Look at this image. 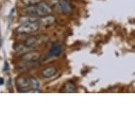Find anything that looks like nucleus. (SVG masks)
<instances>
[{"instance_id": "0eeeda50", "label": "nucleus", "mask_w": 135, "mask_h": 135, "mask_svg": "<svg viewBox=\"0 0 135 135\" xmlns=\"http://www.w3.org/2000/svg\"><path fill=\"white\" fill-rule=\"evenodd\" d=\"M62 47L57 42H54L52 45L50 49L48 52V57H57L62 53Z\"/></svg>"}, {"instance_id": "f03ea898", "label": "nucleus", "mask_w": 135, "mask_h": 135, "mask_svg": "<svg viewBox=\"0 0 135 135\" xmlns=\"http://www.w3.org/2000/svg\"><path fill=\"white\" fill-rule=\"evenodd\" d=\"M27 14L33 16L42 17L45 16L50 15L52 12V9L47 3L44 2H40L37 4L27 7L25 9Z\"/></svg>"}, {"instance_id": "7ed1b4c3", "label": "nucleus", "mask_w": 135, "mask_h": 135, "mask_svg": "<svg viewBox=\"0 0 135 135\" xmlns=\"http://www.w3.org/2000/svg\"><path fill=\"white\" fill-rule=\"evenodd\" d=\"M40 28L39 21H27L22 23L20 26H18L16 31L18 33L21 34H28L36 32Z\"/></svg>"}, {"instance_id": "f8f14e48", "label": "nucleus", "mask_w": 135, "mask_h": 135, "mask_svg": "<svg viewBox=\"0 0 135 135\" xmlns=\"http://www.w3.org/2000/svg\"><path fill=\"white\" fill-rule=\"evenodd\" d=\"M4 84V79H0V85Z\"/></svg>"}, {"instance_id": "423d86ee", "label": "nucleus", "mask_w": 135, "mask_h": 135, "mask_svg": "<svg viewBox=\"0 0 135 135\" xmlns=\"http://www.w3.org/2000/svg\"><path fill=\"white\" fill-rule=\"evenodd\" d=\"M41 55L38 52H28L22 55V60L27 62H36L40 60Z\"/></svg>"}, {"instance_id": "6e6552de", "label": "nucleus", "mask_w": 135, "mask_h": 135, "mask_svg": "<svg viewBox=\"0 0 135 135\" xmlns=\"http://www.w3.org/2000/svg\"><path fill=\"white\" fill-rule=\"evenodd\" d=\"M39 23H40V26H49L52 23H54L55 21V16L52 15H47L42 17H40V19H38Z\"/></svg>"}, {"instance_id": "1a4fd4ad", "label": "nucleus", "mask_w": 135, "mask_h": 135, "mask_svg": "<svg viewBox=\"0 0 135 135\" xmlns=\"http://www.w3.org/2000/svg\"><path fill=\"white\" fill-rule=\"evenodd\" d=\"M56 73H57V69H56L55 67H54V66L46 67L41 72L42 76L44 78H46V79H48V78L53 76L55 75Z\"/></svg>"}, {"instance_id": "f257e3e1", "label": "nucleus", "mask_w": 135, "mask_h": 135, "mask_svg": "<svg viewBox=\"0 0 135 135\" xmlns=\"http://www.w3.org/2000/svg\"><path fill=\"white\" fill-rule=\"evenodd\" d=\"M16 84L18 91L24 93H35L40 87V84L38 80L31 76H19L16 79Z\"/></svg>"}, {"instance_id": "9d476101", "label": "nucleus", "mask_w": 135, "mask_h": 135, "mask_svg": "<svg viewBox=\"0 0 135 135\" xmlns=\"http://www.w3.org/2000/svg\"><path fill=\"white\" fill-rule=\"evenodd\" d=\"M75 90V85H74L73 83H71V82H68V83H66V84L64 85V89H63L64 92H66V93H73V92H74Z\"/></svg>"}, {"instance_id": "20e7f679", "label": "nucleus", "mask_w": 135, "mask_h": 135, "mask_svg": "<svg viewBox=\"0 0 135 135\" xmlns=\"http://www.w3.org/2000/svg\"><path fill=\"white\" fill-rule=\"evenodd\" d=\"M47 37L43 35L33 36L29 37L23 42V46L26 48H33L42 45L43 42L47 41Z\"/></svg>"}, {"instance_id": "9b49d317", "label": "nucleus", "mask_w": 135, "mask_h": 135, "mask_svg": "<svg viewBox=\"0 0 135 135\" xmlns=\"http://www.w3.org/2000/svg\"><path fill=\"white\" fill-rule=\"evenodd\" d=\"M41 2V0H22V2L27 7L33 6V5L37 4L38 3Z\"/></svg>"}, {"instance_id": "39448f33", "label": "nucleus", "mask_w": 135, "mask_h": 135, "mask_svg": "<svg viewBox=\"0 0 135 135\" xmlns=\"http://www.w3.org/2000/svg\"><path fill=\"white\" fill-rule=\"evenodd\" d=\"M56 9L60 13L63 14H69L72 11L71 4L66 0H60L56 5Z\"/></svg>"}]
</instances>
